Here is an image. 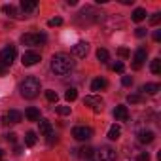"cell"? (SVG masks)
Instances as JSON below:
<instances>
[{
  "mask_svg": "<svg viewBox=\"0 0 161 161\" xmlns=\"http://www.w3.org/2000/svg\"><path fill=\"white\" fill-rule=\"evenodd\" d=\"M72 66H74V63L66 53H57L51 57V70L57 76H66L72 70Z\"/></svg>",
  "mask_w": 161,
  "mask_h": 161,
  "instance_id": "1",
  "label": "cell"
},
{
  "mask_svg": "<svg viewBox=\"0 0 161 161\" xmlns=\"http://www.w3.org/2000/svg\"><path fill=\"white\" fill-rule=\"evenodd\" d=\"M19 91H21V95H23L25 99H34V97H38V93H40V80L34 78V76L25 78L23 82H21V86H19Z\"/></svg>",
  "mask_w": 161,
  "mask_h": 161,
  "instance_id": "2",
  "label": "cell"
},
{
  "mask_svg": "<svg viewBox=\"0 0 161 161\" xmlns=\"http://www.w3.org/2000/svg\"><path fill=\"white\" fill-rule=\"evenodd\" d=\"M17 51L14 46H6L2 51H0V66H12V63L15 61Z\"/></svg>",
  "mask_w": 161,
  "mask_h": 161,
  "instance_id": "3",
  "label": "cell"
},
{
  "mask_svg": "<svg viewBox=\"0 0 161 161\" xmlns=\"http://www.w3.org/2000/svg\"><path fill=\"white\" fill-rule=\"evenodd\" d=\"M46 42V36L40 32H27L21 36V44L23 46H40Z\"/></svg>",
  "mask_w": 161,
  "mask_h": 161,
  "instance_id": "4",
  "label": "cell"
},
{
  "mask_svg": "<svg viewBox=\"0 0 161 161\" xmlns=\"http://www.w3.org/2000/svg\"><path fill=\"white\" fill-rule=\"evenodd\" d=\"M72 136L76 140H80V142H86V140H89L93 136V129L91 127H86V125H78V127L72 129Z\"/></svg>",
  "mask_w": 161,
  "mask_h": 161,
  "instance_id": "5",
  "label": "cell"
},
{
  "mask_svg": "<svg viewBox=\"0 0 161 161\" xmlns=\"http://www.w3.org/2000/svg\"><path fill=\"white\" fill-rule=\"evenodd\" d=\"M21 119H23V114H21V112H17V110H10L8 114H4L2 123H4V125H15V123H19Z\"/></svg>",
  "mask_w": 161,
  "mask_h": 161,
  "instance_id": "6",
  "label": "cell"
},
{
  "mask_svg": "<svg viewBox=\"0 0 161 161\" xmlns=\"http://www.w3.org/2000/svg\"><path fill=\"white\" fill-rule=\"evenodd\" d=\"M38 61H40V53H36V51H25L21 57L23 66H34Z\"/></svg>",
  "mask_w": 161,
  "mask_h": 161,
  "instance_id": "7",
  "label": "cell"
},
{
  "mask_svg": "<svg viewBox=\"0 0 161 161\" xmlns=\"http://www.w3.org/2000/svg\"><path fill=\"white\" fill-rule=\"evenodd\" d=\"M84 104L91 106V108H93L95 112L103 110V99H101V97H97V95H87V97L84 99Z\"/></svg>",
  "mask_w": 161,
  "mask_h": 161,
  "instance_id": "8",
  "label": "cell"
},
{
  "mask_svg": "<svg viewBox=\"0 0 161 161\" xmlns=\"http://www.w3.org/2000/svg\"><path fill=\"white\" fill-rule=\"evenodd\" d=\"M87 51H89V44L87 42H78V44L72 46V53L76 57H80V59H84L87 55Z\"/></svg>",
  "mask_w": 161,
  "mask_h": 161,
  "instance_id": "9",
  "label": "cell"
},
{
  "mask_svg": "<svg viewBox=\"0 0 161 161\" xmlns=\"http://www.w3.org/2000/svg\"><path fill=\"white\" fill-rule=\"evenodd\" d=\"M99 161H116V150L112 148H101L99 152Z\"/></svg>",
  "mask_w": 161,
  "mask_h": 161,
  "instance_id": "10",
  "label": "cell"
},
{
  "mask_svg": "<svg viewBox=\"0 0 161 161\" xmlns=\"http://www.w3.org/2000/svg\"><path fill=\"white\" fill-rule=\"evenodd\" d=\"M114 118H116V121H127L129 119V110H127V106H116V110H114Z\"/></svg>",
  "mask_w": 161,
  "mask_h": 161,
  "instance_id": "11",
  "label": "cell"
},
{
  "mask_svg": "<svg viewBox=\"0 0 161 161\" xmlns=\"http://www.w3.org/2000/svg\"><path fill=\"white\" fill-rule=\"evenodd\" d=\"M146 61V49L144 47H140V49H136V53H135V64H133V68L135 70H138L140 66H142V63Z\"/></svg>",
  "mask_w": 161,
  "mask_h": 161,
  "instance_id": "12",
  "label": "cell"
},
{
  "mask_svg": "<svg viewBox=\"0 0 161 161\" xmlns=\"http://www.w3.org/2000/svg\"><path fill=\"white\" fill-rule=\"evenodd\" d=\"M108 87V82L104 78H95L93 82H91V91H103Z\"/></svg>",
  "mask_w": 161,
  "mask_h": 161,
  "instance_id": "13",
  "label": "cell"
},
{
  "mask_svg": "<svg viewBox=\"0 0 161 161\" xmlns=\"http://www.w3.org/2000/svg\"><path fill=\"white\" fill-rule=\"evenodd\" d=\"M38 125H40V135H44V136L53 135V127H51V123H49L47 119H40Z\"/></svg>",
  "mask_w": 161,
  "mask_h": 161,
  "instance_id": "14",
  "label": "cell"
},
{
  "mask_svg": "<svg viewBox=\"0 0 161 161\" xmlns=\"http://www.w3.org/2000/svg\"><path fill=\"white\" fill-rule=\"evenodd\" d=\"M153 138H155L153 131H140L138 133V142H142V144H150V142H153Z\"/></svg>",
  "mask_w": 161,
  "mask_h": 161,
  "instance_id": "15",
  "label": "cell"
},
{
  "mask_svg": "<svg viewBox=\"0 0 161 161\" xmlns=\"http://www.w3.org/2000/svg\"><path fill=\"white\" fill-rule=\"evenodd\" d=\"M4 14H6L8 17H12V19H21V17H23V15L17 12V8L12 6V4H6V6H4Z\"/></svg>",
  "mask_w": 161,
  "mask_h": 161,
  "instance_id": "16",
  "label": "cell"
},
{
  "mask_svg": "<svg viewBox=\"0 0 161 161\" xmlns=\"http://www.w3.org/2000/svg\"><path fill=\"white\" fill-rule=\"evenodd\" d=\"M25 116H27L29 121H38V119H40V110L34 108V106H31V108L25 110Z\"/></svg>",
  "mask_w": 161,
  "mask_h": 161,
  "instance_id": "17",
  "label": "cell"
},
{
  "mask_svg": "<svg viewBox=\"0 0 161 161\" xmlns=\"http://www.w3.org/2000/svg\"><path fill=\"white\" fill-rule=\"evenodd\" d=\"M36 6H38V2L36 0H23L21 2V10L27 14V12H32V10H36Z\"/></svg>",
  "mask_w": 161,
  "mask_h": 161,
  "instance_id": "18",
  "label": "cell"
},
{
  "mask_svg": "<svg viewBox=\"0 0 161 161\" xmlns=\"http://www.w3.org/2000/svg\"><path fill=\"white\" fill-rule=\"evenodd\" d=\"M131 19H133L135 23H140L142 19H146V10H142V8H136V10L133 12V15H131Z\"/></svg>",
  "mask_w": 161,
  "mask_h": 161,
  "instance_id": "19",
  "label": "cell"
},
{
  "mask_svg": "<svg viewBox=\"0 0 161 161\" xmlns=\"http://www.w3.org/2000/svg\"><path fill=\"white\" fill-rule=\"evenodd\" d=\"M119 135H121V127H119V125H112V127L108 129V138H110V140H118Z\"/></svg>",
  "mask_w": 161,
  "mask_h": 161,
  "instance_id": "20",
  "label": "cell"
},
{
  "mask_svg": "<svg viewBox=\"0 0 161 161\" xmlns=\"http://www.w3.org/2000/svg\"><path fill=\"white\" fill-rule=\"evenodd\" d=\"M78 152H80V157H84V159H91V157L95 155V153H93L95 150H93L91 146H84L82 150H78Z\"/></svg>",
  "mask_w": 161,
  "mask_h": 161,
  "instance_id": "21",
  "label": "cell"
},
{
  "mask_svg": "<svg viewBox=\"0 0 161 161\" xmlns=\"http://www.w3.org/2000/svg\"><path fill=\"white\" fill-rule=\"evenodd\" d=\"M142 91L148 93V95H155V93L159 91V84H146V86L142 87Z\"/></svg>",
  "mask_w": 161,
  "mask_h": 161,
  "instance_id": "22",
  "label": "cell"
},
{
  "mask_svg": "<svg viewBox=\"0 0 161 161\" xmlns=\"http://www.w3.org/2000/svg\"><path fill=\"white\" fill-rule=\"evenodd\" d=\"M25 144H27L29 148L36 144V133H34V131H29V133L25 135Z\"/></svg>",
  "mask_w": 161,
  "mask_h": 161,
  "instance_id": "23",
  "label": "cell"
},
{
  "mask_svg": "<svg viewBox=\"0 0 161 161\" xmlns=\"http://www.w3.org/2000/svg\"><path fill=\"white\" fill-rule=\"evenodd\" d=\"M64 97H66V101H68V103H72V101H76V99H78V91H76L74 87H70V89H66Z\"/></svg>",
  "mask_w": 161,
  "mask_h": 161,
  "instance_id": "24",
  "label": "cell"
},
{
  "mask_svg": "<svg viewBox=\"0 0 161 161\" xmlns=\"http://www.w3.org/2000/svg\"><path fill=\"white\" fill-rule=\"evenodd\" d=\"M97 59H99L101 63H106V61L110 59V55H108L106 49H97Z\"/></svg>",
  "mask_w": 161,
  "mask_h": 161,
  "instance_id": "25",
  "label": "cell"
},
{
  "mask_svg": "<svg viewBox=\"0 0 161 161\" xmlns=\"http://www.w3.org/2000/svg\"><path fill=\"white\" fill-rule=\"evenodd\" d=\"M150 70H152L153 74H159V72H161V61H159V59H153L152 64H150Z\"/></svg>",
  "mask_w": 161,
  "mask_h": 161,
  "instance_id": "26",
  "label": "cell"
},
{
  "mask_svg": "<svg viewBox=\"0 0 161 161\" xmlns=\"http://www.w3.org/2000/svg\"><path fill=\"white\" fill-rule=\"evenodd\" d=\"M46 99H47L49 103H57V99H59V95H57V93H55L53 89H47V91H46Z\"/></svg>",
  "mask_w": 161,
  "mask_h": 161,
  "instance_id": "27",
  "label": "cell"
},
{
  "mask_svg": "<svg viewBox=\"0 0 161 161\" xmlns=\"http://www.w3.org/2000/svg\"><path fill=\"white\" fill-rule=\"evenodd\" d=\"M47 25H49V27H61V25H63V19H61V17H53V19L47 21Z\"/></svg>",
  "mask_w": 161,
  "mask_h": 161,
  "instance_id": "28",
  "label": "cell"
},
{
  "mask_svg": "<svg viewBox=\"0 0 161 161\" xmlns=\"http://www.w3.org/2000/svg\"><path fill=\"white\" fill-rule=\"evenodd\" d=\"M140 101H142L140 95H129V97H127V103H131V104H136V103H140Z\"/></svg>",
  "mask_w": 161,
  "mask_h": 161,
  "instance_id": "29",
  "label": "cell"
},
{
  "mask_svg": "<svg viewBox=\"0 0 161 161\" xmlns=\"http://www.w3.org/2000/svg\"><path fill=\"white\" fill-rule=\"evenodd\" d=\"M55 110H57L61 116H68V114H70V106H57Z\"/></svg>",
  "mask_w": 161,
  "mask_h": 161,
  "instance_id": "30",
  "label": "cell"
},
{
  "mask_svg": "<svg viewBox=\"0 0 161 161\" xmlns=\"http://www.w3.org/2000/svg\"><path fill=\"white\" fill-rule=\"evenodd\" d=\"M121 84H123L125 87H131V86H133V78H131V76H123V78H121Z\"/></svg>",
  "mask_w": 161,
  "mask_h": 161,
  "instance_id": "31",
  "label": "cell"
},
{
  "mask_svg": "<svg viewBox=\"0 0 161 161\" xmlns=\"http://www.w3.org/2000/svg\"><path fill=\"white\" fill-rule=\"evenodd\" d=\"M118 55H119V57H123V59H127L131 53H129V49H127V47H119V49H118Z\"/></svg>",
  "mask_w": 161,
  "mask_h": 161,
  "instance_id": "32",
  "label": "cell"
},
{
  "mask_svg": "<svg viewBox=\"0 0 161 161\" xmlns=\"http://www.w3.org/2000/svg\"><path fill=\"white\" fill-rule=\"evenodd\" d=\"M136 161H150V153H148V152L138 153V155H136Z\"/></svg>",
  "mask_w": 161,
  "mask_h": 161,
  "instance_id": "33",
  "label": "cell"
},
{
  "mask_svg": "<svg viewBox=\"0 0 161 161\" xmlns=\"http://www.w3.org/2000/svg\"><path fill=\"white\" fill-rule=\"evenodd\" d=\"M159 19H161V14H153V15L150 17V23H152V25H157Z\"/></svg>",
  "mask_w": 161,
  "mask_h": 161,
  "instance_id": "34",
  "label": "cell"
},
{
  "mask_svg": "<svg viewBox=\"0 0 161 161\" xmlns=\"http://www.w3.org/2000/svg\"><path fill=\"white\" fill-rule=\"evenodd\" d=\"M123 68H125V66H123V63H116V64H114V70H116V72H119V74L123 72Z\"/></svg>",
  "mask_w": 161,
  "mask_h": 161,
  "instance_id": "35",
  "label": "cell"
},
{
  "mask_svg": "<svg viewBox=\"0 0 161 161\" xmlns=\"http://www.w3.org/2000/svg\"><path fill=\"white\" fill-rule=\"evenodd\" d=\"M135 34H136L138 38H142V36H146V29H142V27H140V29H136V32H135Z\"/></svg>",
  "mask_w": 161,
  "mask_h": 161,
  "instance_id": "36",
  "label": "cell"
},
{
  "mask_svg": "<svg viewBox=\"0 0 161 161\" xmlns=\"http://www.w3.org/2000/svg\"><path fill=\"white\" fill-rule=\"evenodd\" d=\"M153 40H155V42L161 40V31H155V32H153Z\"/></svg>",
  "mask_w": 161,
  "mask_h": 161,
  "instance_id": "37",
  "label": "cell"
},
{
  "mask_svg": "<svg viewBox=\"0 0 161 161\" xmlns=\"http://www.w3.org/2000/svg\"><path fill=\"white\" fill-rule=\"evenodd\" d=\"M15 138H17L15 133H10V135H8V140H10V142H15Z\"/></svg>",
  "mask_w": 161,
  "mask_h": 161,
  "instance_id": "38",
  "label": "cell"
},
{
  "mask_svg": "<svg viewBox=\"0 0 161 161\" xmlns=\"http://www.w3.org/2000/svg\"><path fill=\"white\" fill-rule=\"evenodd\" d=\"M2 155H4V152H2V150H0V159H2Z\"/></svg>",
  "mask_w": 161,
  "mask_h": 161,
  "instance_id": "39",
  "label": "cell"
}]
</instances>
